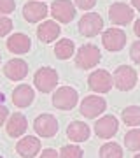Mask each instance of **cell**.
I'll return each instance as SVG.
<instances>
[{"label":"cell","instance_id":"cell-1","mask_svg":"<svg viewBox=\"0 0 140 158\" xmlns=\"http://www.w3.org/2000/svg\"><path fill=\"white\" fill-rule=\"evenodd\" d=\"M102 60L100 49L93 44H84L79 48L77 55H75V65L82 70H90V69L96 67Z\"/></svg>","mask_w":140,"mask_h":158},{"label":"cell","instance_id":"cell-2","mask_svg":"<svg viewBox=\"0 0 140 158\" xmlns=\"http://www.w3.org/2000/svg\"><path fill=\"white\" fill-rule=\"evenodd\" d=\"M34 85L35 88L42 93H49L56 88L58 85V72L54 69L51 67H42L35 72V77H34Z\"/></svg>","mask_w":140,"mask_h":158},{"label":"cell","instance_id":"cell-3","mask_svg":"<svg viewBox=\"0 0 140 158\" xmlns=\"http://www.w3.org/2000/svg\"><path fill=\"white\" fill-rule=\"evenodd\" d=\"M77 100H79V95L77 91L70 88V86H62L54 91L53 95V106L56 109H62V111H70L77 106Z\"/></svg>","mask_w":140,"mask_h":158},{"label":"cell","instance_id":"cell-4","mask_svg":"<svg viewBox=\"0 0 140 158\" xmlns=\"http://www.w3.org/2000/svg\"><path fill=\"white\" fill-rule=\"evenodd\" d=\"M137 85V72L128 65H119L114 72V86L121 91L133 90Z\"/></svg>","mask_w":140,"mask_h":158},{"label":"cell","instance_id":"cell-5","mask_svg":"<svg viewBox=\"0 0 140 158\" xmlns=\"http://www.w3.org/2000/svg\"><path fill=\"white\" fill-rule=\"evenodd\" d=\"M105 109H107V102L98 95H88L81 102V114L88 119L98 118L102 113H105Z\"/></svg>","mask_w":140,"mask_h":158},{"label":"cell","instance_id":"cell-6","mask_svg":"<svg viewBox=\"0 0 140 158\" xmlns=\"http://www.w3.org/2000/svg\"><path fill=\"white\" fill-rule=\"evenodd\" d=\"M103 28V19L100 14L96 12H90V14H84L79 19V32L84 37H95L100 34V30Z\"/></svg>","mask_w":140,"mask_h":158},{"label":"cell","instance_id":"cell-7","mask_svg":"<svg viewBox=\"0 0 140 158\" xmlns=\"http://www.w3.org/2000/svg\"><path fill=\"white\" fill-rule=\"evenodd\" d=\"M88 86L96 93H107L114 86V76H110L107 70H95L88 77Z\"/></svg>","mask_w":140,"mask_h":158},{"label":"cell","instance_id":"cell-8","mask_svg":"<svg viewBox=\"0 0 140 158\" xmlns=\"http://www.w3.org/2000/svg\"><path fill=\"white\" fill-rule=\"evenodd\" d=\"M51 16L60 23H70L75 18V7L70 0H54L51 4Z\"/></svg>","mask_w":140,"mask_h":158},{"label":"cell","instance_id":"cell-9","mask_svg":"<svg viewBox=\"0 0 140 158\" xmlns=\"http://www.w3.org/2000/svg\"><path fill=\"white\" fill-rule=\"evenodd\" d=\"M102 44L107 51H121L126 46V34L119 28H109L102 35Z\"/></svg>","mask_w":140,"mask_h":158},{"label":"cell","instance_id":"cell-10","mask_svg":"<svg viewBox=\"0 0 140 158\" xmlns=\"http://www.w3.org/2000/svg\"><path fill=\"white\" fill-rule=\"evenodd\" d=\"M34 128L40 137H54L58 132V119L53 114H40L35 118Z\"/></svg>","mask_w":140,"mask_h":158},{"label":"cell","instance_id":"cell-11","mask_svg":"<svg viewBox=\"0 0 140 158\" xmlns=\"http://www.w3.org/2000/svg\"><path fill=\"white\" fill-rule=\"evenodd\" d=\"M135 12L133 7L126 6V4H121V2H116L109 7V18L114 25H128L131 19H133Z\"/></svg>","mask_w":140,"mask_h":158},{"label":"cell","instance_id":"cell-12","mask_svg":"<svg viewBox=\"0 0 140 158\" xmlns=\"http://www.w3.org/2000/svg\"><path fill=\"white\" fill-rule=\"evenodd\" d=\"M118 130H119V121L116 116H110V114L100 118L95 123V132L100 139H110L118 134Z\"/></svg>","mask_w":140,"mask_h":158},{"label":"cell","instance_id":"cell-13","mask_svg":"<svg viewBox=\"0 0 140 158\" xmlns=\"http://www.w3.org/2000/svg\"><path fill=\"white\" fill-rule=\"evenodd\" d=\"M4 74H6L11 81H21V79L26 77L28 65H26L25 60H21V58H12V60H9V62L6 63Z\"/></svg>","mask_w":140,"mask_h":158},{"label":"cell","instance_id":"cell-14","mask_svg":"<svg viewBox=\"0 0 140 158\" xmlns=\"http://www.w3.org/2000/svg\"><path fill=\"white\" fill-rule=\"evenodd\" d=\"M23 16L28 23H37L42 21L47 16V6L44 2H28L23 7Z\"/></svg>","mask_w":140,"mask_h":158},{"label":"cell","instance_id":"cell-15","mask_svg":"<svg viewBox=\"0 0 140 158\" xmlns=\"http://www.w3.org/2000/svg\"><path fill=\"white\" fill-rule=\"evenodd\" d=\"M30 46H32V40L25 34H14L7 39V49L11 51V53H14V55H25V53H28Z\"/></svg>","mask_w":140,"mask_h":158},{"label":"cell","instance_id":"cell-16","mask_svg":"<svg viewBox=\"0 0 140 158\" xmlns=\"http://www.w3.org/2000/svg\"><path fill=\"white\" fill-rule=\"evenodd\" d=\"M16 151L23 158H34L40 151V141L37 137H32V135L23 137L21 141L16 144Z\"/></svg>","mask_w":140,"mask_h":158},{"label":"cell","instance_id":"cell-17","mask_svg":"<svg viewBox=\"0 0 140 158\" xmlns=\"http://www.w3.org/2000/svg\"><path fill=\"white\" fill-rule=\"evenodd\" d=\"M35 98V93L30 85H19L12 91V102L18 107H28Z\"/></svg>","mask_w":140,"mask_h":158},{"label":"cell","instance_id":"cell-18","mask_svg":"<svg viewBox=\"0 0 140 158\" xmlns=\"http://www.w3.org/2000/svg\"><path fill=\"white\" fill-rule=\"evenodd\" d=\"M6 128H7V134L16 139V137L23 135V134L26 132L28 121H26V118H25L21 113H14L11 118H9V121H7V125H6Z\"/></svg>","mask_w":140,"mask_h":158},{"label":"cell","instance_id":"cell-19","mask_svg":"<svg viewBox=\"0 0 140 158\" xmlns=\"http://www.w3.org/2000/svg\"><path fill=\"white\" fill-rule=\"evenodd\" d=\"M60 32H62V28L56 21H44L37 28V37L42 42H53L60 37Z\"/></svg>","mask_w":140,"mask_h":158},{"label":"cell","instance_id":"cell-20","mask_svg":"<svg viewBox=\"0 0 140 158\" xmlns=\"http://www.w3.org/2000/svg\"><path fill=\"white\" fill-rule=\"evenodd\" d=\"M90 134H91L90 127L86 123H82V121H72L67 128L68 139H70V141H75V142L88 141V139H90Z\"/></svg>","mask_w":140,"mask_h":158},{"label":"cell","instance_id":"cell-21","mask_svg":"<svg viewBox=\"0 0 140 158\" xmlns=\"http://www.w3.org/2000/svg\"><path fill=\"white\" fill-rule=\"evenodd\" d=\"M74 51H75V46L70 39H62L58 40L54 46V55L60 60H68V58H72Z\"/></svg>","mask_w":140,"mask_h":158},{"label":"cell","instance_id":"cell-22","mask_svg":"<svg viewBox=\"0 0 140 158\" xmlns=\"http://www.w3.org/2000/svg\"><path fill=\"white\" fill-rule=\"evenodd\" d=\"M123 121L128 127H138L140 125V107L138 106H130L123 111Z\"/></svg>","mask_w":140,"mask_h":158},{"label":"cell","instance_id":"cell-23","mask_svg":"<svg viewBox=\"0 0 140 158\" xmlns=\"http://www.w3.org/2000/svg\"><path fill=\"white\" fill-rule=\"evenodd\" d=\"M124 146L130 151H140V128L128 130L124 135Z\"/></svg>","mask_w":140,"mask_h":158},{"label":"cell","instance_id":"cell-24","mask_svg":"<svg viewBox=\"0 0 140 158\" xmlns=\"http://www.w3.org/2000/svg\"><path fill=\"white\" fill-rule=\"evenodd\" d=\"M100 158H123V149L116 142H107L100 148Z\"/></svg>","mask_w":140,"mask_h":158},{"label":"cell","instance_id":"cell-25","mask_svg":"<svg viewBox=\"0 0 140 158\" xmlns=\"http://www.w3.org/2000/svg\"><path fill=\"white\" fill-rule=\"evenodd\" d=\"M62 158H82V149L75 144H68V146H63L62 151H60Z\"/></svg>","mask_w":140,"mask_h":158},{"label":"cell","instance_id":"cell-26","mask_svg":"<svg viewBox=\"0 0 140 158\" xmlns=\"http://www.w3.org/2000/svg\"><path fill=\"white\" fill-rule=\"evenodd\" d=\"M11 30H12V21L7 16H2L0 14V37L7 35Z\"/></svg>","mask_w":140,"mask_h":158},{"label":"cell","instance_id":"cell-27","mask_svg":"<svg viewBox=\"0 0 140 158\" xmlns=\"http://www.w3.org/2000/svg\"><path fill=\"white\" fill-rule=\"evenodd\" d=\"M16 9L14 0H0V14H11Z\"/></svg>","mask_w":140,"mask_h":158},{"label":"cell","instance_id":"cell-28","mask_svg":"<svg viewBox=\"0 0 140 158\" xmlns=\"http://www.w3.org/2000/svg\"><path fill=\"white\" fill-rule=\"evenodd\" d=\"M130 56H131V60H133L137 65H140V40H137V42H133V44H131Z\"/></svg>","mask_w":140,"mask_h":158},{"label":"cell","instance_id":"cell-29","mask_svg":"<svg viewBox=\"0 0 140 158\" xmlns=\"http://www.w3.org/2000/svg\"><path fill=\"white\" fill-rule=\"evenodd\" d=\"M96 4V0H75V6L82 11H88V9H93Z\"/></svg>","mask_w":140,"mask_h":158},{"label":"cell","instance_id":"cell-30","mask_svg":"<svg viewBox=\"0 0 140 158\" xmlns=\"http://www.w3.org/2000/svg\"><path fill=\"white\" fill-rule=\"evenodd\" d=\"M40 158H62V155H58V151H54V149H44Z\"/></svg>","mask_w":140,"mask_h":158},{"label":"cell","instance_id":"cell-31","mask_svg":"<svg viewBox=\"0 0 140 158\" xmlns=\"http://www.w3.org/2000/svg\"><path fill=\"white\" fill-rule=\"evenodd\" d=\"M7 114H9L7 107H4V106H0V127H2V125H4V121L7 119Z\"/></svg>","mask_w":140,"mask_h":158},{"label":"cell","instance_id":"cell-32","mask_svg":"<svg viewBox=\"0 0 140 158\" xmlns=\"http://www.w3.org/2000/svg\"><path fill=\"white\" fill-rule=\"evenodd\" d=\"M133 32H135V35H137V37L140 39V19H137V21H135V25H133Z\"/></svg>","mask_w":140,"mask_h":158},{"label":"cell","instance_id":"cell-33","mask_svg":"<svg viewBox=\"0 0 140 158\" xmlns=\"http://www.w3.org/2000/svg\"><path fill=\"white\" fill-rule=\"evenodd\" d=\"M131 6H133L135 9H138V11H140V0H131Z\"/></svg>","mask_w":140,"mask_h":158},{"label":"cell","instance_id":"cell-34","mask_svg":"<svg viewBox=\"0 0 140 158\" xmlns=\"http://www.w3.org/2000/svg\"><path fill=\"white\" fill-rule=\"evenodd\" d=\"M133 158H140V155H135V156Z\"/></svg>","mask_w":140,"mask_h":158}]
</instances>
